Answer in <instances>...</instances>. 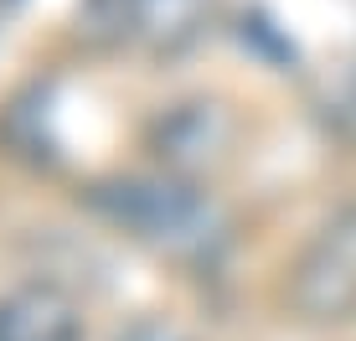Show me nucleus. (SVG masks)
<instances>
[{"mask_svg":"<svg viewBox=\"0 0 356 341\" xmlns=\"http://www.w3.org/2000/svg\"><path fill=\"white\" fill-rule=\"evenodd\" d=\"M202 0H134V31H155V36H176L191 31Z\"/></svg>","mask_w":356,"mask_h":341,"instance_id":"obj_5","label":"nucleus"},{"mask_svg":"<svg viewBox=\"0 0 356 341\" xmlns=\"http://www.w3.org/2000/svg\"><path fill=\"white\" fill-rule=\"evenodd\" d=\"M232 145V119L222 104L212 99H191V104H176L161 114L155 125V155L170 176H196V170L217 166Z\"/></svg>","mask_w":356,"mask_h":341,"instance_id":"obj_3","label":"nucleus"},{"mask_svg":"<svg viewBox=\"0 0 356 341\" xmlns=\"http://www.w3.org/2000/svg\"><path fill=\"white\" fill-rule=\"evenodd\" d=\"M289 306L321 326L356 315V207H341L305 243L289 269Z\"/></svg>","mask_w":356,"mask_h":341,"instance_id":"obj_2","label":"nucleus"},{"mask_svg":"<svg viewBox=\"0 0 356 341\" xmlns=\"http://www.w3.org/2000/svg\"><path fill=\"white\" fill-rule=\"evenodd\" d=\"M93 207L129 238L176 259H202L217 243V207L181 176H119L93 191Z\"/></svg>","mask_w":356,"mask_h":341,"instance_id":"obj_1","label":"nucleus"},{"mask_svg":"<svg viewBox=\"0 0 356 341\" xmlns=\"http://www.w3.org/2000/svg\"><path fill=\"white\" fill-rule=\"evenodd\" d=\"M0 341H83L72 295L57 285H21L0 295Z\"/></svg>","mask_w":356,"mask_h":341,"instance_id":"obj_4","label":"nucleus"},{"mask_svg":"<svg viewBox=\"0 0 356 341\" xmlns=\"http://www.w3.org/2000/svg\"><path fill=\"white\" fill-rule=\"evenodd\" d=\"M119 341H186V336H181L176 326H165V321H134Z\"/></svg>","mask_w":356,"mask_h":341,"instance_id":"obj_6","label":"nucleus"}]
</instances>
